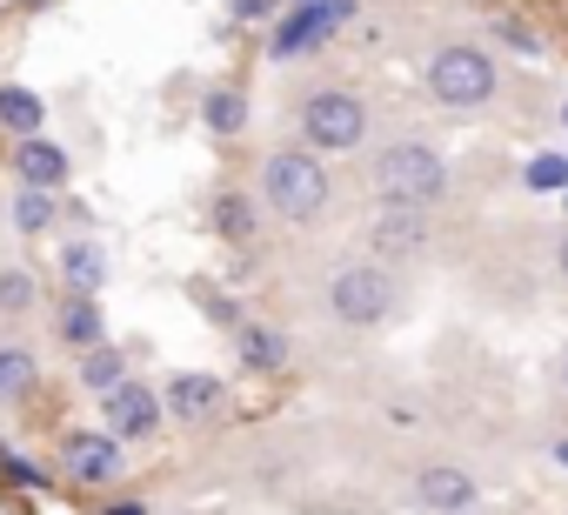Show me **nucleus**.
<instances>
[{
  "instance_id": "nucleus-8",
  "label": "nucleus",
  "mask_w": 568,
  "mask_h": 515,
  "mask_svg": "<svg viewBox=\"0 0 568 515\" xmlns=\"http://www.w3.org/2000/svg\"><path fill=\"white\" fill-rule=\"evenodd\" d=\"M101 422H108V435H121V442H154V435L168 428V402H161V388H154L148 375H128L114 395H101Z\"/></svg>"
},
{
  "instance_id": "nucleus-13",
  "label": "nucleus",
  "mask_w": 568,
  "mask_h": 515,
  "mask_svg": "<svg viewBox=\"0 0 568 515\" xmlns=\"http://www.w3.org/2000/svg\"><path fill=\"white\" fill-rule=\"evenodd\" d=\"M261 221H267V208H261V194H247V188H221L214 208H207V228H214L234 254H254V248H261Z\"/></svg>"
},
{
  "instance_id": "nucleus-31",
  "label": "nucleus",
  "mask_w": 568,
  "mask_h": 515,
  "mask_svg": "<svg viewBox=\"0 0 568 515\" xmlns=\"http://www.w3.org/2000/svg\"><path fill=\"white\" fill-rule=\"evenodd\" d=\"M555 382H561V388H568V349H561V368H555Z\"/></svg>"
},
{
  "instance_id": "nucleus-12",
  "label": "nucleus",
  "mask_w": 568,
  "mask_h": 515,
  "mask_svg": "<svg viewBox=\"0 0 568 515\" xmlns=\"http://www.w3.org/2000/svg\"><path fill=\"white\" fill-rule=\"evenodd\" d=\"M8 168H14V181H21V188H48V194H61V188H68V174H74L68 148H61V141H48V134H21V141H8Z\"/></svg>"
},
{
  "instance_id": "nucleus-23",
  "label": "nucleus",
  "mask_w": 568,
  "mask_h": 515,
  "mask_svg": "<svg viewBox=\"0 0 568 515\" xmlns=\"http://www.w3.org/2000/svg\"><path fill=\"white\" fill-rule=\"evenodd\" d=\"M521 188L528 194H568V148L561 154H528L521 161Z\"/></svg>"
},
{
  "instance_id": "nucleus-30",
  "label": "nucleus",
  "mask_w": 568,
  "mask_h": 515,
  "mask_svg": "<svg viewBox=\"0 0 568 515\" xmlns=\"http://www.w3.org/2000/svg\"><path fill=\"white\" fill-rule=\"evenodd\" d=\"M548 455H555V468H568V435H561V442H555Z\"/></svg>"
},
{
  "instance_id": "nucleus-22",
  "label": "nucleus",
  "mask_w": 568,
  "mask_h": 515,
  "mask_svg": "<svg viewBox=\"0 0 568 515\" xmlns=\"http://www.w3.org/2000/svg\"><path fill=\"white\" fill-rule=\"evenodd\" d=\"M8 221L34 241V234H48L54 221H61V194H48V188H14V201H8Z\"/></svg>"
},
{
  "instance_id": "nucleus-16",
  "label": "nucleus",
  "mask_w": 568,
  "mask_h": 515,
  "mask_svg": "<svg viewBox=\"0 0 568 515\" xmlns=\"http://www.w3.org/2000/svg\"><path fill=\"white\" fill-rule=\"evenodd\" d=\"M201 128L214 134V141H234V134H247V121H254V101H247V88H234V81H214L207 94H201Z\"/></svg>"
},
{
  "instance_id": "nucleus-18",
  "label": "nucleus",
  "mask_w": 568,
  "mask_h": 515,
  "mask_svg": "<svg viewBox=\"0 0 568 515\" xmlns=\"http://www.w3.org/2000/svg\"><path fill=\"white\" fill-rule=\"evenodd\" d=\"M128 375H134V362H128V349H121V342H101V349L74 355V382H81L88 395H114Z\"/></svg>"
},
{
  "instance_id": "nucleus-24",
  "label": "nucleus",
  "mask_w": 568,
  "mask_h": 515,
  "mask_svg": "<svg viewBox=\"0 0 568 515\" xmlns=\"http://www.w3.org/2000/svg\"><path fill=\"white\" fill-rule=\"evenodd\" d=\"M34 302H41L34 269H0V315H28Z\"/></svg>"
},
{
  "instance_id": "nucleus-11",
  "label": "nucleus",
  "mask_w": 568,
  "mask_h": 515,
  "mask_svg": "<svg viewBox=\"0 0 568 515\" xmlns=\"http://www.w3.org/2000/svg\"><path fill=\"white\" fill-rule=\"evenodd\" d=\"M368 248H375V262H408V254H422L428 248V208L382 201L375 221H368Z\"/></svg>"
},
{
  "instance_id": "nucleus-20",
  "label": "nucleus",
  "mask_w": 568,
  "mask_h": 515,
  "mask_svg": "<svg viewBox=\"0 0 568 515\" xmlns=\"http://www.w3.org/2000/svg\"><path fill=\"white\" fill-rule=\"evenodd\" d=\"M41 388V355L21 342H0V408H14Z\"/></svg>"
},
{
  "instance_id": "nucleus-32",
  "label": "nucleus",
  "mask_w": 568,
  "mask_h": 515,
  "mask_svg": "<svg viewBox=\"0 0 568 515\" xmlns=\"http://www.w3.org/2000/svg\"><path fill=\"white\" fill-rule=\"evenodd\" d=\"M561 128H568V101H561Z\"/></svg>"
},
{
  "instance_id": "nucleus-19",
  "label": "nucleus",
  "mask_w": 568,
  "mask_h": 515,
  "mask_svg": "<svg viewBox=\"0 0 568 515\" xmlns=\"http://www.w3.org/2000/svg\"><path fill=\"white\" fill-rule=\"evenodd\" d=\"M41 128H48V101L28 81H0V134L21 141V134H41Z\"/></svg>"
},
{
  "instance_id": "nucleus-29",
  "label": "nucleus",
  "mask_w": 568,
  "mask_h": 515,
  "mask_svg": "<svg viewBox=\"0 0 568 515\" xmlns=\"http://www.w3.org/2000/svg\"><path fill=\"white\" fill-rule=\"evenodd\" d=\"M555 275L568 282V228H561V241H555Z\"/></svg>"
},
{
  "instance_id": "nucleus-21",
  "label": "nucleus",
  "mask_w": 568,
  "mask_h": 515,
  "mask_svg": "<svg viewBox=\"0 0 568 515\" xmlns=\"http://www.w3.org/2000/svg\"><path fill=\"white\" fill-rule=\"evenodd\" d=\"M488 41H495V48H508V54H521V61H541V54H548V41H541V28H535L528 14H515V8H501V14H488Z\"/></svg>"
},
{
  "instance_id": "nucleus-5",
  "label": "nucleus",
  "mask_w": 568,
  "mask_h": 515,
  "mask_svg": "<svg viewBox=\"0 0 568 515\" xmlns=\"http://www.w3.org/2000/svg\"><path fill=\"white\" fill-rule=\"evenodd\" d=\"M362 21V0H288L281 21L267 28V61H302V54H322L342 28Z\"/></svg>"
},
{
  "instance_id": "nucleus-27",
  "label": "nucleus",
  "mask_w": 568,
  "mask_h": 515,
  "mask_svg": "<svg viewBox=\"0 0 568 515\" xmlns=\"http://www.w3.org/2000/svg\"><path fill=\"white\" fill-rule=\"evenodd\" d=\"M0 468H8V482H14V488H48V468H41V462H28V455H14V448H0Z\"/></svg>"
},
{
  "instance_id": "nucleus-14",
  "label": "nucleus",
  "mask_w": 568,
  "mask_h": 515,
  "mask_svg": "<svg viewBox=\"0 0 568 515\" xmlns=\"http://www.w3.org/2000/svg\"><path fill=\"white\" fill-rule=\"evenodd\" d=\"M234 355L247 375H288L295 368V342L288 329H274V322H241L234 329Z\"/></svg>"
},
{
  "instance_id": "nucleus-9",
  "label": "nucleus",
  "mask_w": 568,
  "mask_h": 515,
  "mask_svg": "<svg viewBox=\"0 0 568 515\" xmlns=\"http://www.w3.org/2000/svg\"><path fill=\"white\" fill-rule=\"evenodd\" d=\"M408 495H415L422 515H468V508L481 502V482H475V468H462V462H428V468H415Z\"/></svg>"
},
{
  "instance_id": "nucleus-17",
  "label": "nucleus",
  "mask_w": 568,
  "mask_h": 515,
  "mask_svg": "<svg viewBox=\"0 0 568 515\" xmlns=\"http://www.w3.org/2000/svg\"><path fill=\"white\" fill-rule=\"evenodd\" d=\"M54 335H61L74 355L101 349V342H108V309H101V295H68V302L54 309Z\"/></svg>"
},
{
  "instance_id": "nucleus-7",
  "label": "nucleus",
  "mask_w": 568,
  "mask_h": 515,
  "mask_svg": "<svg viewBox=\"0 0 568 515\" xmlns=\"http://www.w3.org/2000/svg\"><path fill=\"white\" fill-rule=\"evenodd\" d=\"M54 462H61V475L74 488H114L128 475V442L108 435V428H68Z\"/></svg>"
},
{
  "instance_id": "nucleus-10",
  "label": "nucleus",
  "mask_w": 568,
  "mask_h": 515,
  "mask_svg": "<svg viewBox=\"0 0 568 515\" xmlns=\"http://www.w3.org/2000/svg\"><path fill=\"white\" fill-rule=\"evenodd\" d=\"M161 402H168V422H181V428H207V422L227 415V382L207 375V368H187V375H174V382L161 388Z\"/></svg>"
},
{
  "instance_id": "nucleus-25",
  "label": "nucleus",
  "mask_w": 568,
  "mask_h": 515,
  "mask_svg": "<svg viewBox=\"0 0 568 515\" xmlns=\"http://www.w3.org/2000/svg\"><path fill=\"white\" fill-rule=\"evenodd\" d=\"M187 295H194V302L207 309V322H221V329H241V322H247V315L234 309V295H227V289H214V282H194Z\"/></svg>"
},
{
  "instance_id": "nucleus-3",
  "label": "nucleus",
  "mask_w": 568,
  "mask_h": 515,
  "mask_svg": "<svg viewBox=\"0 0 568 515\" xmlns=\"http://www.w3.org/2000/svg\"><path fill=\"white\" fill-rule=\"evenodd\" d=\"M328 315L342 329H388L402 315V275L388 262H375V254L368 262H342L328 275Z\"/></svg>"
},
{
  "instance_id": "nucleus-33",
  "label": "nucleus",
  "mask_w": 568,
  "mask_h": 515,
  "mask_svg": "<svg viewBox=\"0 0 568 515\" xmlns=\"http://www.w3.org/2000/svg\"><path fill=\"white\" fill-rule=\"evenodd\" d=\"M561 208H568V194H561Z\"/></svg>"
},
{
  "instance_id": "nucleus-6",
  "label": "nucleus",
  "mask_w": 568,
  "mask_h": 515,
  "mask_svg": "<svg viewBox=\"0 0 568 515\" xmlns=\"http://www.w3.org/2000/svg\"><path fill=\"white\" fill-rule=\"evenodd\" d=\"M302 141L315 154H355L368 141V101L355 88H342V81L302 94Z\"/></svg>"
},
{
  "instance_id": "nucleus-28",
  "label": "nucleus",
  "mask_w": 568,
  "mask_h": 515,
  "mask_svg": "<svg viewBox=\"0 0 568 515\" xmlns=\"http://www.w3.org/2000/svg\"><path fill=\"white\" fill-rule=\"evenodd\" d=\"M101 515H148V502H141V495H128V502H108Z\"/></svg>"
},
{
  "instance_id": "nucleus-1",
  "label": "nucleus",
  "mask_w": 568,
  "mask_h": 515,
  "mask_svg": "<svg viewBox=\"0 0 568 515\" xmlns=\"http://www.w3.org/2000/svg\"><path fill=\"white\" fill-rule=\"evenodd\" d=\"M328 154H315L308 141H288V148H274L261 161V208L274 221H288V228H315L328 214Z\"/></svg>"
},
{
  "instance_id": "nucleus-15",
  "label": "nucleus",
  "mask_w": 568,
  "mask_h": 515,
  "mask_svg": "<svg viewBox=\"0 0 568 515\" xmlns=\"http://www.w3.org/2000/svg\"><path fill=\"white\" fill-rule=\"evenodd\" d=\"M54 269H61V289H68V295H101V289H108V248H101L94 234H74V241L61 248Z\"/></svg>"
},
{
  "instance_id": "nucleus-4",
  "label": "nucleus",
  "mask_w": 568,
  "mask_h": 515,
  "mask_svg": "<svg viewBox=\"0 0 568 515\" xmlns=\"http://www.w3.org/2000/svg\"><path fill=\"white\" fill-rule=\"evenodd\" d=\"M368 181H375V194H382V201L428 208V201H442V194H448V161H442V148H435V141L402 134V141H388V148L368 161Z\"/></svg>"
},
{
  "instance_id": "nucleus-26",
  "label": "nucleus",
  "mask_w": 568,
  "mask_h": 515,
  "mask_svg": "<svg viewBox=\"0 0 568 515\" xmlns=\"http://www.w3.org/2000/svg\"><path fill=\"white\" fill-rule=\"evenodd\" d=\"M281 8H288V0H227V21L234 28H274Z\"/></svg>"
},
{
  "instance_id": "nucleus-2",
  "label": "nucleus",
  "mask_w": 568,
  "mask_h": 515,
  "mask_svg": "<svg viewBox=\"0 0 568 515\" xmlns=\"http://www.w3.org/2000/svg\"><path fill=\"white\" fill-rule=\"evenodd\" d=\"M422 88L448 114H481L495 101V88H501V68H495V54L481 41H442L428 54V68H422Z\"/></svg>"
}]
</instances>
